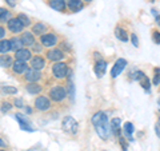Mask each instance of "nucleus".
<instances>
[{"instance_id": "obj_4", "label": "nucleus", "mask_w": 160, "mask_h": 151, "mask_svg": "<svg viewBox=\"0 0 160 151\" xmlns=\"http://www.w3.org/2000/svg\"><path fill=\"white\" fill-rule=\"evenodd\" d=\"M126 66H127V60H126V59H123V58L118 59L116 62H115V64L112 66L111 76H112V78H118L119 75L123 72V70L126 68Z\"/></svg>"}, {"instance_id": "obj_29", "label": "nucleus", "mask_w": 160, "mask_h": 151, "mask_svg": "<svg viewBox=\"0 0 160 151\" xmlns=\"http://www.w3.org/2000/svg\"><path fill=\"white\" fill-rule=\"evenodd\" d=\"M9 13H11L9 11L0 7V20H9Z\"/></svg>"}, {"instance_id": "obj_37", "label": "nucleus", "mask_w": 160, "mask_h": 151, "mask_svg": "<svg viewBox=\"0 0 160 151\" xmlns=\"http://www.w3.org/2000/svg\"><path fill=\"white\" fill-rule=\"evenodd\" d=\"M15 104H16L18 107H22V106H23V102H22V99H18L16 102H15Z\"/></svg>"}, {"instance_id": "obj_46", "label": "nucleus", "mask_w": 160, "mask_h": 151, "mask_svg": "<svg viewBox=\"0 0 160 151\" xmlns=\"http://www.w3.org/2000/svg\"><path fill=\"white\" fill-rule=\"evenodd\" d=\"M104 151H106V150H104Z\"/></svg>"}, {"instance_id": "obj_31", "label": "nucleus", "mask_w": 160, "mask_h": 151, "mask_svg": "<svg viewBox=\"0 0 160 151\" xmlns=\"http://www.w3.org/2000/svg\"><path fill=\"white\" fill-rule=\"evenodd\" d=\"M18 19L20 20V22H22L23 26H28V24H29V19L26 16V15H19Z\"/></svg>"}, {"instance_id": "obj_6", "label": "nucleus", "mask_w": 160, "mask_h": 151, "mask_svg": "<svg viewBox=\"0 0 160 151\" xmlns=\"http://www.w3.org/2000/svg\"><path fill=\"white\" fill-rule=\"evenodd\" d=\"M135 75H136V76H135V79L139 80L140 84H142V87L146 90L147 92L151 91V84H149V80H148V78L146 76V74L142 72V71H136V72H135Z\"/></svg>"}, {"instance_id": "obj_12", "label": "nucleus", "mask_w": 160, "mask_h": 151, "mask_svg": "<svg viewBox=\"0 0 160 151\" xmlns=\"http://www.w3.org/2000/svg\"><path fill=\"white\" fill-rule=\"evenodd\" d=\"M107 71V62L103 59H99L96 62V66H95V74H96L98 78H102Z\"/></svg>"}, {"instance_id": "obj_34", "label": "nucleus", "mask_w": 160, "mask_h": 151, "mask_svg": "<svg viewBox=\"0 0 160 151\" xmlns=\"http://www.w3.org/2000/svg\"><path fill=\"white\" fill-rule=\"evenodd\" d=\"M131 40H132V44L135 47H139V39L136 36V34H132L131 35Z\"/></svg>"}, {"instance_id": "obj_45", "label": "nucleus", "mask_w": 160, "mask_h": 151, "mask_svg": "<svg viewBox=\"0 0 160 151\" xmlns=\"http://www.w3.org/2000/svg\"><path fill=\"white\" fill-rule=\"evenodd\" d=\"M2 151H6V150H2Z\"/></svg>"}, {"instance_id": "obj_17", "label": "nucleus", "mask_w": 160, "mask_h": 151, "mask_svg": "<svg viewBox=\"0 0 160 151\" xmlns=\"http://www.w3.org/2000/svg\"><path fill=\"white\" fill-rule=\"evenodd\" d=\"M12 68L16 74H23L27 71V62H22V60H16L13 64H12Z\"/></svg>"}, {"instance_id": "obj_20", "label": "nucleus", "mask_w": 160, "mask_h": 151, "mask_svg": "<svg viewBox=\"0 0 160 151\" xmlns=\"http://www.w3.org/2000/svg\"><path fill=\"white\" fill-rule=\"evenodd\" d=\"M68 7L72 12H79L83 8V3L80 0H68Z\"/></svg>"}, {"instance_id": "obj_19", "label": "nucleus", "mask_w": 160, "mask_h": 151, "mask_svg": "<svg viewBox=\"0 0 160 151\" xmlns=\"http://www.w3.org/2000/svg\"><path fill=\"white\" fill-rule=\"evenodd\" d=\"M49 6L55 11H64V8H66V0H49Z\"/></svg>"}, {"instance_id": "obj_36", "label": "nucleus", "mask_w": 160, "mask_h": 151, "mask_svg": "<svg viewBox=\"0 0 160 151\" xmlns=\"http://www.w3.org/2000/svg\"><path fill=\"white\" fill-rule=\"evenodd\" d=\"M6 2L8 3V6H11V7L16 6V0H6Z\"/></svg>"}, {"instance_id": "obj_24", "label": "nucleus", "mask_w": 160, "mask_h": 151, "mask_svg": "<svg viewBox=\"0 0 160 151\" xmlns=\"http://www.w3.org/2000/svg\"><path fill=\"white\" fill-rule=\"evenodd\" d=\"M0 66L2 67H9V66H12V59L8 56V55H2L0 56Z\"/></svg>"}, {"instance_id": "obj_11", "label": "nucleus", "mask_w": 160, "mask_h": 151, "mask_svg": "<svg viewBox=\"0 0 160 151\" xmlns=\"http://www.w3.org/2000/svg\"><path fill=\"white\" fill-rule=\"evenodd\" d=\"M15 118H16V120L19 122L20 127H22V130H24V131H33V127L31 124H29V122L26 119V117L22 114H16L15 115Z\"/></svg>"}, {"instance_id": "obj_32", "label": "nucleus", "mask_w": 160, "mask_h": 151, "mask_svg": "<svg viewBox=\"0 0 160 151\" xmlns=\"http://www.w3.org/2000/svg\"><path fill=\"white\" fill-rule=\"evenodd\" d=\"M152 39H153V42L156 44H160V32L159 31H153L152 32Z\"/></svg>"}, {"instance_id": "obj_5", "label": "nucleus", "mask_w": 160, "mask_h": 151, "mask_svg": "<svg viewBox=\"0 0 160 151\" xmlns=\"http://www.w3.org/2000/svg\"><path fill=\"white\" fill-rule=\"evenodd\" d=\"M95 128H96L98 135L103 140H108L109 138H111L112 131H111V126H109V123L108 124H104V126H96Z\"/></svg>"}, {"instance_id": "obj_38", "label": "nucleus", "mask_w": 160, "mask_h": 151, "mask_svg": "<svg viewBox=\"0 0 160 151\" xmlns=\"http://www.w3.org/2000/svg\"><path fill=\"white\" fill-rule=\"evenodd\" d=\"M4 35H6V31H4V28H3V27H0V39H2Z\"/></svg>"}, {"instance_id": "obj_8", "label": "nucleus", "mask_w": 160, "mask_h": 151, "mask_svg": "<svg viewBox=\"0 0 160 151\" xmlns=\"http://www.w3.org/2000/svg\"><path fill=\"white\" fill-rule=\"evenodd\" d=\"M49 106H51L49 99L47 96H43V95L36 98V100H35V107H36L38 110H40V111H46V110L49 108Z\"/></svg>"}, {"instance_id": "obj_9", "label": "nucleus", "mask_w": 160, "mask_h": 151, "mask_svg": "<svg viewBox=\"0 0 160 151\" xmlns=\"http://www.w3.org/2000/svg\"><path fill=\"white\" fill-rule=\"evenodd\" d=\"M108 118H107V115L102 112V111H99L96 112L92 117V124L96 127V126H104V124H108Z\"/></svg>"}, {"instance_id": "obj_41", "label": "nucleus", "mask_w": 160, "mask_h": 151, "mask_svg": "<svg viewBox=\"0 0 160 151\" xmlns=\"http://www.w3.org/2000/svg\"><path fill=\"white\" fill-rule=\"evenodd\" d=\"M33 49H35V51H40V46H35V44H33Z\"/></svg>"}, {"instance_id": "obj_3", "label": "nucleus", "mask_w": 160, "mask_h": 151, "mask_svg": "<svg viewBox=\"0 0 160 151\" xmlns=\"http://www.w3.org/2000/svg\"><path fill=\"white\" fill-rule=\"evenodd\" d=\"M52 72L55 75V78H58V79L64 78L67 75V72H68L67 64L63 63V62H56L53 64V67H52Z\"/></svg>"}, {"instance_id": "obj_35", "label": "nucleus", "mask_w": 160, "mask_h": 151, "mask_svg": "<svg viewBox=\"0 0 160 151\" xmlns=\"http://www.w3.org/2000/svg\"><path fill=\"white\" fill-rule=\"evenodd\" d=\"M2 110L4 112H7V111H9V110H11V104H9L8 102H6V103H3L2 104Z\"/></svg>"}, {"instance_id": "obj_13", "label": "nucleus", "mask_w": 160, "mask_h": 151, "mask_svg": "<svg viewBox=\"0 0 160 151\" xmlns=\"http://www.w3.org/2000/svg\"><path fill=\"white\" fill-rule=\"evenodd\" d=\"M40 78H42V74H40V71H38V70L29 68V70H27V71H26V79L28 80L29 83L38 82Z\"/></svg>"}, {"instance_id": "obj_39", "label": "nucleus", "mask_w": 160, "mask_h": 151, "mask_svg": "<svg viewBox=\"0 0 160 151\" xmlns=\"http://www.w3.org/2000/svg\"><path fill=\"white\" fill-rule=\"evenodd\" d=\"M155 130H156V133H158L159 138H160V126H159V124H156V126H155Z\"/></svg>"}, {"instance_id": "obj_27", "label": "nucleus", "mask_w": 160, "mask_h": 151, "mask_svg": "<svg viewBox=\"0 0 160 151\" xmlns=\"http://www.w3.org/2000/svg\"><path fill=\"white\" fill-rule=\"evenodd\" d=\"M9 49V40H0V54H7Z\"/></svg>"}, {"instance_id": "obj_2", "label": "nucleus", "mask_w": 160, "mask_h": 151, "mask_svg": "<svg viewBox=\"0 0 160 151\" xmlns=\"http://www.w3.org/2000/svg\"><path fill=\"white\" fill-rule=\"evenodd\" d=\"M66 95H67V91L63 86H55V87L51 88V91H49V96H51L55 102H62V100L66 98Z\"/></svg>"}, {"instance_id": "obj_22", "label": "nucleus", "mask_w": 160, "mask_h": 151, "mask_svg": "<svg viewBox=\"0 0 160 151\" xmlns=\"http://www.w3.org/2000/svg\"><path fill=\"white\" fill-rule=\"evenodd\" d=\"M132 133H133V124L131 122H126V123H124V134L127 135V138H128L129 142H132V140H133Z\"/></svg>"}, {"instance_id": "obj_23", "label": "nucleus", "mask_w": 160, "mask_h": 151, "mask_svg": "<svg viewBox=\"0 0 160 151\" xmlns=\"http://www.w3.org/2000/svg\"><path fill=\"white\" fill-rule=\"evenodd\" d=\"M115 36H116L119 40H122V42H127L128 40V35L126 32V29H123L120 27H118L116 29H115Z\"/></svg>"}, {"instance_id": "obj_7", "label": "nucleus", "mask_w": 160, "mask_h": 151, "mask_svg": "<svg viewBox=\"0 0 160 151\" xmlns=\"http://www.w3.org/2000/svg\"><path fill=\"white\" fill-rule=\"evenodd\" d=\"M42 44L44 47H53L58 43V38L55 34H44L42 35Z\"/></svg>"}, {"instance_id": "obj_44", "label": "nucleus", "mask_w": 160, "mask_h": 151, "mask_svg": "<svg viewBox=\"0 0 160 151\" xmlns=\"http://www.w3.org/2000/svg\"><path fill=\"white\" fill-rule=\"evenodd\" d=\"M84 2H92V0H84Z\"/></svg>"}, {"instance_id": "obj_40", "label": "nucleus", "mask_w": 160, "mask_h": 151, "mask_svg": "<svg viewBox=\"0 0 160 151\" xmlns=\"http://www.w3.org/2000/svg\"><path fill=\"white\" fill-rule=\"evenodd\" d=\"M4 146H6V143H4V140L0 138V147H4Z\"/></svg>"}, {"instance_id": "obj_16", "label": "nucleus", "mask_w": 160, "mask_h": 151, "mask_svg": "<svg viewBox=\"0 0 160 151\" xmlns=\"http://www.w3.org/2000/svg\"><path fill=\"white\" fill-rule=\"evenodd\" d=\"M31 66L33 70H38V71H40L44 66H46V62H44V59L42 56H33L31 59Z\"/></svg>"}, {"instance_id": "obj_15", "label": "nucleus", "mask_w": 160, "mask_h": 151, "mask_svg": "<svg viewBox=\"0 0 160 151\" xmlns=\"http://www.w3.org/2000/svg\"><path fill=\"white\" fill-rule=\"evenodd\" d=\"M16 60H22V62H27L28 59H31V51L27 48H20L15 52Z\"/></svg>"}, {"instance_id": "obj_33", "label": "nucleus", "mask_w": 160, "mask_h": 151, "mask_svg": "<svg viewBox=\"0 0 160 151\" xmlns=\"http://www.w3.org/2000/svg\"><path fill=\"white\" fill-rule=\"evenodd\" d=\"M3 91H4V92H7V94H16L18 90L15 88V87H4V88H3Z\"/></svg>"}, {"instance_id": "obj_14", "label": "nucleus", "mask_w": 160, "mask_h": 151, "mask_svg": "<svg viewBox=\"0 0 160 151\" xmlns=\"http://www.w3.org/2000/svg\"><path fill=\"white\" fill-rule=\"evenodd\" d=\"M47 58H48L49 60H53V62H60V60L64 58V55H63L62 49L53 48V49H51V51L47 52Z\"/></svg>"}, {"instance_id": "obj_30", "label": "nucleus", "mask_w": 160, "mask_h": 151, "mask_svg": "<svg viewBox=\"0 0 160 151\" xmlns=\"http://www.w3.org/2000/svg\"><path fill=\"white\" fill-rule=\"evenodd\" d=\"M153 83L155 84H159L160 83V68H156L155 70V72H153Z\"/></svg>"}, {"instance_id": "obj_21", "label": "nucleus", "mask_w": 160, "mask_h": 151, "mask_svg": "<svg viewBox=\"0 0 160 151\" xmlns=\"http://www.w3.org/2000/svg\"><path fill=\"white\" fill-rule=\"evenodd\" d=\"M9 48H11L12 51H15V52H16L18 49L23 48L22 40H20L19 38H12V39H9Z\"/></svg>"}, {"instance_id": "obj_43", "label": "nucleus", "mask_w": 160, "mask_h": 151, "mask_svg": "<svg viewBox=\"0 0 160 151\" xmlns=\"http://www.w3.org/2000/svg\"><path fill=\"white\" fill-rule=\"evenodd\" d=\"M156 23L160 26V15H158V16H156Z\"/></svg>"}, {"instance_id": "obj_18", "label": "nucleus", "mask_w": 160, "mask_h": 151, "mask_svg": "<svg viewBox=\"0 0 160 151\" xmlns=\"http://www.w3.org/2000/svg\"><path fill=\"white\" fill-rule=\"evenodd\" d=\"M20 40H22L23 46H33L35 44V38L31 32H24L22 35V38H20Z\"/></svg>"}, {"instance_id": "obj_26", "label": "nucleus", "mask_w": 160, "mask_h": 151, "mask_svg": "<svg viewBox=\"0 0 160 151\" xmlns=\"http://www.w3.org/2000/svg\"><path fill=\"white\" fill-rule=\"evenodd\" d=\"M46 29H47L46 24L38 23V24H35V26H33L32 31H33V34H44V32H46Z\"/></svg>"}, {"instance_id": "obj_10", "label": "nucleus", "mask_w": 160, "mask_h": 151, "mask_svg": "<svg viewBox=\"0 0 160 151\" xmlns=\"http://www.w3.org/2000/svg\"><path fill=\"white\" fill-rule=\"evenodd\" d=\"M8 28L9 31L13 32V34H18V32H22L24 26L22 24V22L16 18V19H9L8 20Z\"/></svg>"}, {"instance_id": "obj_28", "label": "nucleus", "mask_w": 160, "mask_h": 151, "mask_svg": "<svg viewBox=\"0 0 160 151\" xmlns=\"http://www.w3.org/2000/svg\"><path fill=\"white\" fill-rule=\"evenodd\" d=\"M109 126H111V131H112V133H118L119 126H120V119H119V118H113Z\"/></svg>"}, {"instance_id": "obj_1", "label": "nucleus", "mask_w": 160, "mask_h": 151, "mask_svg": "<svg viewBox=\"0 0 160 151\" xmlns=\"http://www.w3.org/2000/svg\"><path fill=\"white\" fill-rule=\"evenodd\" d=\"M62 127H63L64 131L68 133V134H76L78 130H79V124L72 117H66L62 122Z\"/></svg>"}, {"instance_id": "obj_42", "label": "nucleus", "mask_w": 160, "mask_h": 151, "mask_svg": "<svg viewBox=\"0 0 160 151\" xmlns=\"http://www.w3.org/2000/svg\"><path fill=\"white\" fill-rule=\"evenodd\" d=\"M151 12H152V15H153V16H158V15H159V13H158V11H156V9H152Z\"/></svg>"}, {"instance_id": "obj_25", "label": "nucleus", "mask_w": 160, "mask_h": 151, "mask_svg": "<svg viewBox=\"0 0 160 151\" xmlns=\"http://www.w3.org/2000/svg\"><path fill=\"white\" fill-rule=\"evenodd\" d=\"M27 91L29 94H39L40 91H42V87H40L38 83H29L27 86Z\"/></svg>"}]
</instances>
